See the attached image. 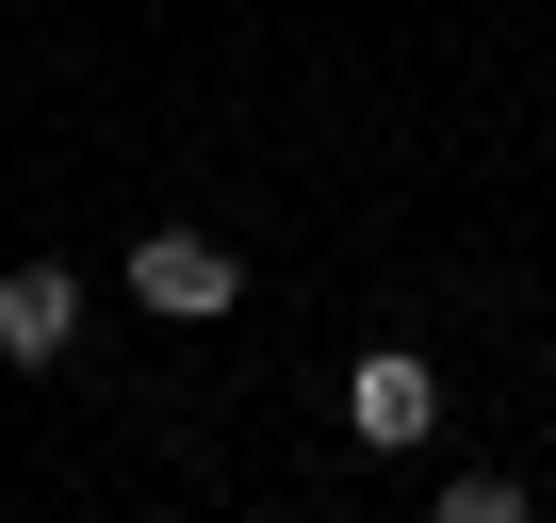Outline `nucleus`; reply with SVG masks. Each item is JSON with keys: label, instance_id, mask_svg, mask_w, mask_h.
Segmentation results:
<instances>
[{"label": "nucleus", "instance_id": "nucleus-1", "mask_svg": "<svg viewBox=\"0 0 556 523\" xmlns=\"http://www.w3.org/2000/svg\"><path fill=\"white\" fill-rule=\"evenodd\" d=\"M344 442H377V458H426V442H442V377H426L409 344H377V360L344 377Z\"/></svg>", "mask_w": 556, "mask_h": 523}, {"label": "nucleus", "instance_id": "nucleus-2", "mask_svg": "<svg viewBox=\"0 0 556 523\" xmlns=\"http://www.w3.org/2000/svg\"><path fill=\"white\" fill-rule=\"evenodd\" d=\"M131 295H148L164 328H213V311L245 295V262H229L213 229H148V245H131Z\"/></svg>", "mask_w": 556, "mask_h": 523}, {"label": "nucleus", "instance_id": "nucleus-3", "mask_svg": "<svg viewBox=\"0 0 556 523\" xmlns=\"http://www.w3.org/2000/svg\"><path fill=\"white\" fill-rule=\"evenodd\" d=\"M66 344H83V279H66V262H17V279H0V360L50 377Z\"/></svg>", "mask_w": 556, "mask_h": 523}]
</instances>
